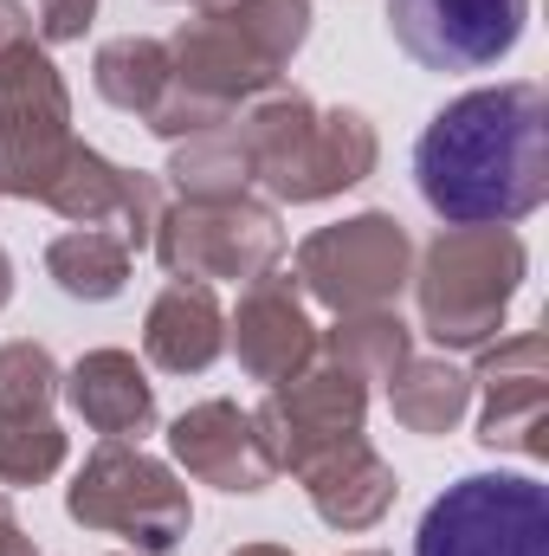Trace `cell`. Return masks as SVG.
<instances>
[{"mask_svg":"<svg viewBox=\"0 0 549 556\" xmlns=\"http://www.w3.org/2000/svg\"><path fill=\"white\" fill-rule=\"evenodd\" d=\"M413 181L452 227L524 220L549 194V111L537 85L465 91L413 142Z\"/></svg>","mask_w":549,"mask_h":556,"instance_id":"cell-1","label":"cell"},{"mask_svg":"<svg viewBox=\"0 0 549 556\" xmlns=\"http://www.w3.org/2000/svg\"><path fill=\"white\" fill-rule=\"evenodd\" d=\"M413 556H549V492L524 472H472L426 505Z\"/></svg>","mask_w":549,"mask_h":556,"instance_id":"cell-2","label":"cell"},{"mask_svg":"<svg viewBox=\"0 0 549 556\" xmlns=\"http://www.w3.org/2000/svg\"><path fill=\"white\" fill-rule=\"evenodd\" d=\"M246 149H253V168L284 201H317L330 188H349L375 162V137H369V124L356 111H336V117L310 124L304 98H278L266 111H253Z\"/></svg>","mask_w":549,"mask_h":556,"instance_id":"cell-3","label":"cell"},{"mask_svg":"<svg viewBox=\"0 0 549 556\" xmlns=\"http://www.w3.org/2000/svg\"><path fill=\"white\" fill-rule=\"evenodd\" d=\"M518 273H524V247L511 233H459V240H439L433 260H426V278H420V311H426V330L439 343H478L505 298L518 291Z\"/></svg>","mask_w":549,"mask_h":556,"instance_id":"cell-4","label":"cell"},{"mask_svg":"<svg viewBox=\"0 0 549 556\" xmlns=\"http://www.w3.org/2000/svg\"><path fill=\"white\" fill-rule=\"evenodd\" d=\"M65 155H72V142H65V85L26 39L20 52L0 59V188L46 194L52 175L65 168Z\"/></svg>","mask_w":549,"mask_h":556,"instance_id":"cell-5","label":"cell"},{"mask_svg":"<svg viewBox=\"0 0 549 556\" xmlns=\"http://www.w3.org/2000/svg\"><path fill=\"white\" fill-rule=\"evenodd\" d=\"M531 0H388L395 46L426 72H485L524 39Z\"/></svg>","mask_w":549,"mask_h":556,"instance_id":"cell-6","label":"cell"},{"mask_svg":"<svg viewBox=\"0 0 549 556\" xmlns=\"http://www.w3.org/2000/svg\"><path fill=\"white\" fill-rule=\"evenodd\" d=\"M72 518L78 525H104V531H124V538H137L142 551H168L181 531H188V498L175 492V479L155 466V459H142L130 446H104L85 472H78V485H72Z\"/></svg>","mask_w":549,"mask_h":556,"instance_id":"cell-7","label":"cell"},{"mask_svg":"<svg viewBox=\"0 0 549 556\" xmlns=\"http://www.w3.org/2000/svg\"><path fill=\"white\" fill-rule=\"evenodd\" d=\"M297 273L310 278V291H317L323 304H336V311H369V304H382V298L408 278V233H401L388 214L343 220V227L304 240Z\"/></svg>","mask_w":549,"mask_h":556,"instance_id":"cell-8","label":"cell"},{"mask_svg":"<svg viewBox=\"0 0 549 556\" xmlns=\"http://www.w3.org/2000/svg\"><path fill=\"white\" fill-rule=\"evenodd\" d=\"M259 446L272 453V466H310L317 446H343L362 427V382L356 376H297L284 395L259 408Z\"/></svg>","mask_w":549,"mask_h":556,"instance_id":"cell-9","label":"cell"},{"mask_svg":"<svg viewBox=\"0 0 549 556\" xmlns=\"http://www.w3.org/2000/svg\"><path fill=\"white\" fill-rule=\"evenodd\" d=\"M162 260H168V273H188V278L266 273L278 260V220L266 207H201V214H175L162 227Z\"/></svg>","mask_w":549,"mask_h":556,"instance_id":"cell-10","label":"cell"},{"mask_svg":"<svg viewBox=\"0 0 549 556\" xmlns=\"http://www.w3.org/2000/svg\"><path fill=\"white\" fill-rule=\"evenodd\" d=\"M168 440H175V453L188 459V472H201V479H214V485H227V492H259L278 472L272 453H266L259 433H253V420L240 415V408H227V402H207V408L181 415Z\"/></svg>","mask_w":549,"mask_h":556,"instance_id":"cell-11","label":"cell"},{"mask_svg":"<svg viewBox=\"0 0 549 556\" xmlns=\"http://www.w3.org/2000/svg\"><path fill=\"white\" fill-rule=\"evenodd\" d=\"M240 363L259 382H291L310 363V317H304V304L284 278H266L240 304Z\"/></svg>","mask_w":549,"mask_h":556,"instance_id":"cell-12","label":"cell"},{"mask_svg":"<svg viewBox=\"0 0 549 556\" xmlns=\"http://www.w3.org/2000/svg\"><path fill=\"white\" fill-rule=\"evenodd\" d=\"M304 472H310V498H317V511H323L330 525H343V531L375 525V518L388 511V498H395L388 466H382L369 446H356V440L330 446V453H323V459H310Z\"/></svg>","mask_w":549,"mask_h":556,"instance_id":"cell-13","label":"cell"},{"mask_svg":"<svg viewBox=\"0 0 549 556\" xmlns=\"http://www.w3.org/2000/svg\"><path fill=\"white\" fill-rule=\"evenodd\" d=\"M220 304H214V291L207 285H188V278H175L162 298H155V311H149V356L162 363V369H207L214 356H220Z\"/></svg>","mask_w":549,"mask_h":556,"instance_id":"cell-14","label":"cell"},{"mask_svg":"<svg viewBox=\"0 0 549 556\" xmlns=\"http://www.w3.org/2000/svg\"><path fill=\"white\" fill-rule=\"evenodd\" d=\"M72 408L98 433H142L149 415H155V395H149L142 369L124 350H98L72 369Z\"/></svg>","mask_w":549,"mask_h":556,"instance_id":"cell-15","label":"cell"},{"mask_svg":"<svg viewBox=\"0 0 549 556\" xmlns=\"http://www.w3.org/2000/svg\"><path fill=\"white\" fill-rule=\"evenodd\" d=\"M52 278L72 291V298H117L124 291V273H130V247L104 227H78L65 240H52L46 253Z\"/></svg>","mask_w":549,"mask_h":556,"instance_id":"cell-16","label":"cell"},{"mask_svg":"<svg viewBox=\"0 0 549 556\" xmlns=\"http://www.w3.org/2000/svg\"><path fill=\"white\" fill-rule=\"evenodd\" d=\"M162 85H168V52H162L155 39H117V46L98 52V91H104L111 104H124V111H155Z\"/></svg>","mask_w":549,"mask_h":556,"instance_id":"cell-17","label":"cell"},{"mask_svg":"<svg viewBox=\"0 0 549 556\" xmlns=\"http://www.w3.org/2000/svg\"><path fill=\"white\" fill-rule=\"evenodd\" d=\"M65 459V433L46 415H0V479L33 485Z\"/></svg>","mask_w":549,"mask_h":556,"instance_id":"cell-18","label":"cell"},{"mask_svg":"<svg viewBox=\"0 0 549 556\" xmlns=\"http://www.w3.org/2000/svg\"><path fill=\"white\" fill-rule=\"evenodd\" d=\"M465 408V376H452L446 363H413L408 382L395 389V415L420 427V433H439V427H452Z\"/></svg>","mask_w":549,"mask_h":556,"instance_id":"cell-19","label":"cell"},{"mask_svg":"<svg viewBox=\"0 0 549 556\" xmlns=\"http://www.w3.org/2000/svg\"><path fill=\"white\" fill-rule=\"evenodd\" d=\"M175 175H181V188H194L201 201H214V194H233L253 175V149H246V137L194 142V149L175 155Z\"/></svg>","mask_w":549,"mask_h":556,"instance_id":"cell-20","label":"cell"},{"mask_svg":"<svg viewBox=\"0 0 549 556\" xmlns=\"http://www.w3.org/2000/svg\"><path fill=\"white\" fill-rule=\"evenodd\" d=\"M52 382H59V369L39 343H7L0 350V415H46Z\"/></svg>","mask_w":549,"mask_h":556,"instance_id":"cell-21","label":"cell"},{"mask_svg":"<svg viewBox=\"0 0 549 556\" xmlns=\"http://www.w3.org/2000/svg\"><path fill=\"white\" fill-rule=\"evenodd\" d=\"M401 350H408V337H401L395 317H356V324L336 330V363L356 382L362 376H382V369H401Z\"/></svg>","mask_w":549,"mask_h":556,"instance_id":"cell-22","label":"cell"},{"mask_svg":"<svg viewBox=\"0 0 549 556\" xmlns=\"http://www.w3.org/2000/svg\"><path fill=\"white\" fill-rule=\"evenodd\" d=\"M91 7H98V0H39V26H46V39H78L85 20H91Z\"/></svg>","mask_w":549,"mask_h":556,"instance_id":"cell-23","label":"cell"},{"mask_svg":"<svg viewBox=\"0 0 549 556\" xmlns=\"http://www.w3.org/2000/svg\"><path fill=\"white\" fill-rule=\"evenodd\" d=\"M20 46H26V13H20V0H0V59Z\"/></svg>","mask_w":549,"mask_h":556,"instance_id":"cell-24","label":"cell"},{"mask_svg":"<svg viewBox=\"0 0 549 556\" xmlns=\"http://www.w3.org/2000/svg\"><path fill=\"white\" fill-rule=\"evenodd\" d=\"M0 298H7V260H0Z\"/></svg>","mask_w":549,"mask_h":556,"instance_id":"cell-25","label":"cell"},{"mask_svg":"<svg viewBox=\"0 0 549 556\" xmlns=\"http://www.w3.org/2000/svg\"><path fill=\"white\" fill-rule=\"evenodd\" d=\"M240 556H284V551H240Z\"/></svg>","mask_w":549,"mask_h":556,"instance_id":"cell-26","label":"cell"}]
</instances>
